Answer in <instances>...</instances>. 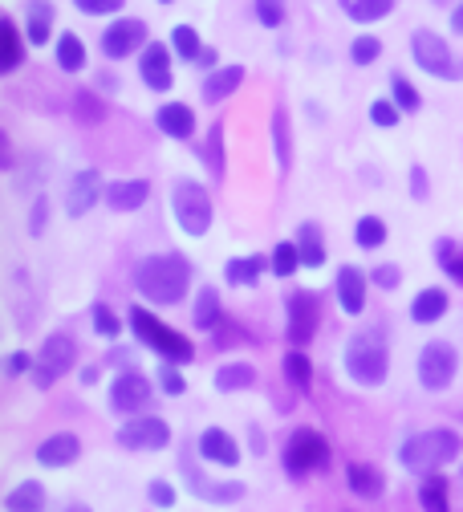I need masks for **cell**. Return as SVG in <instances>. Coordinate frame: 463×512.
<instances>
[{
    "instance_id": "1",
    "label": "cell",
    "mask_w": 463,
    "mask_h": 512,
    "mask_svg": "<svg viewBox=\"0 0 463 512\" xmlns=\"http://www.w3.org/2000/svg\"><path fill=\"white\" fill-rule=\"evenodd\" d=\"M135 285L147 301L155 305H179L187 297V285H191V269L183 256L175 252H159V256H147V261H139L135 269Z\"/></svg>"
},
{
    "instance_id": "2",
    "label": "cell",
    "mask_w": 463,
    "mask_h": 512,
    "mask_svg": "<svg viewBox=\"0 0 463 512\" xmlns=\"http://www.w3.org/2000/svg\"><path fill=\"white\" fill-rule=\"evenodd\" d=\"M459 447H463V443H459V435H455V431H447V427H439V431L411 435V439L403 443L399 460H403V468L423 472V468H439V464L455 460V456H459Z\"/></svg>"
},
{
    "instance_id": "3",
    "label": "cell",
    "mask_w": 463,
    "mask_h": 512,
    "mask_svg": "<svg viewBox=\"0 0 463 512\" xmlns=\"http://www.w3.org/2000/svg\"><path fill=\"white\" fill-rule=\"evenodd\" d=\"M346 370L354 382H362V387H378V382L386 378V342L378 330H362L350 338L346 346Z\"/></svg>"
},
{
    "instance_id": "4",
    "label": "cell",
    "mask_w": 463,
    "mask_h": 512,
    "mask_svg": "<svg viewBox=\"0 0 463 512\" xmlns=\"http://www.w3.org/2000/svg\"><path fill=\"white\" fill-rule=\"evenodd\" d=\"M411 53H415V61L423 66V74H431V78H443V82H455V78H463V61L451 53V45L439 37V33H431V29H419L415 37H411Z\"/></svg>"
},
{
    "instance_id": "5",
    "label": "cell",
    "mask_w": 463,
    "mask_h": 512,
    "mask_svg": "<svg viewBox=\"0 0 463 512\" xmlns=\"http://www.w3.org/2000/svg\"><path fill=\"white\" fill-rule=\"evenodd\" d=\"M171 208H175V220L187 236H204L212 228V196L200 187V183H175V196H171Z\"/></svg>"
},
{
    "instance_id": "6",
    "label": "cell",
    "mask_w": 463,
    "mask_h": 512,
    "mask_svg": "<svg viewBox=\"0 0 463 512\" xmlns=\"http://www.w3.org/2000/svg\"><path fill=\"white\" fill-rule=\"evenodd\" d=\"M130 326H135V334H139L155 354H163V358H171V362H187V358H191V342H187L183 334H175L171 326L155 322L147 309H130Z\"/></svg>"
},
{
    "instance_id": "7",
    "label": "cell",
    "mask_w": 463,
    "mask_h": 512,
    "mask_svg": "<svg viewBox=\"0 0 463 512\" xmlns=\"http://www.w3.org/2000/svg\"><path fill=\"white\" fill-rule=\"evenodd\" d=\"M74 358H78L74 338H65V334L45 338V346H41V354H37V362H33V382H37L41 391H49L53 378H61L65 370L74 366Z\"/></svg>"
},
{
    "instance_id": "8",
    "label": "cell",
    "mask_w": 463,
    "mask_h": 512,
    "mask_svg": "<svg viewBox=\"0 0 463 512\" xmlns=\"http://www.w3.org/2000/svg\"><path fill=\"white\" fill-rule=\"evenodd\" d=\"M325 460H329V443H325L317 431L301 427V431L289 435V447H285V468H289V476H309V472H317Z\"/></svg>"
},
{
    "instance_id": "9",
    "label": "cell",
    "mask_w": 463,
    "mask_h": 512,
    "mask_svg": "<svg viewBox=\"0 0 463 512\" xmlns=\"http://www.w3.org/2000/svg\"><path fill=\"white\" fill-rule=\"evenodd\" d=\"M455 370H459V358H455V350L447 342L423 346V354H419V382L427 391H447Z\"/></svg>"
},
{
    "instance_id": "10",
    "label": "cell",
    "mask_w": 463,
    "mask_h": 512,
    "mask_svg": "<svg viewBox=\"0 0 463 512\" xmlns=\"http://www.w3.org/2000/svg\"><path fill=\"white\" fill-rule=\"evenodd\" d=\"M285 309H289V326H285L289 342H293V346H309L313 334H317V322H321L317 297H313V293H293V297L285 301Z\"/></svg>"
},
{
    "instance_id": "11",
    "label": "cell",
    "mask_w": 463,
    "mask_h": 512,
    "mask_svg": "<svg viewBox=\"0 0 463 512\" xmlns=\"http://www.w3.org/2000/svg\"><path fill=\"white\" fill-rule=\"evenodd\" d=\"M118 443L130 447V452H159V447L171 443V427L163 419H130L122 431H118Z\"/></svg>"
},
{
    "instance_id": "12",
    "label": "cell",
    "mask_w": 463,
    "mask_h": 512,
    "mask_svg": "<svg viewBox=\"0 0 463 512\" xmlns=\"http://www.w3.org/2000/svg\"><path fill=\"white\" fill-rule=\"evenodd\" d=\"M151 403V382L139 370L118 374V382L110 387V407L114 411H143Z\"/></svg>"
},
{
    "instance_id": "13",
    "label": "cell",
    "mask_w": 463,
    "mask_h": 512,
    "mask_svg": "<svg viewBox=\"0 0 463 512\" xmlns=\"http://www.w3.org/2000/svg\"><path fill=\"white\" fill-rule=\"evenodd\" d=\"M143 41H147V25H143V21H114V25L102 33V53L118 61V57H130Z\"/></svg>"
},
{
    "instance_id": "14",
    "label": "cell",
    "mask_w": 463,
    "mask_h": 512,
    "mask_svg": "<svg viewBox=\"0 0 463 512\" xmlns=\"http://www.w3.org/2000/svg\"><path fill=\"white\" fill-rule=\"evenodd\" d=\"M98 191H102V175L98 171H78L65 187V212L70 216H86L98 204Z\"/></svg>"
},
{
    "instance_id": "15",
    "label": "cell",
    "mask_w": 463,
    "mask_h": 512,
    "mask_svg": "<svg viewBox=\"0 0 463 512\" xmlns=\"http://www.w3.org/2000/svg\"><path fill=\"white\" fill-rule=\"evenodd\" d=\"M78 452H82L78 435L61 431V435H49V439L37 447V464H41V468H65V464L78 460Z\"/></svg>"
},
{
    "instance_id": "16",
    "label": "cell",
    "mask_w": 463,
    "mask_h": 512,
    "mask_svg": "<svg viewBox=\"0 0 463 512\" xmlns=\"http://www.w3.org/2000/svg\"><path fill=\"white\" fill-rule=\"evenodd\" d=\"M200 456L212 460V464H220V468H236V464H240V447H236V439H232L228 431L208 427V431L200 435Z\"/></svg>"
},
{
    "instance_id": "17",
    "label": "cell",
    "mask_w": 463,
    "mask_h": 512,
    "mask_svg": "<svg viewBox=\"0 0 463 512\" xmlns=\"http://www.w3.org/2000/svg\"><path fill=\"white\" fill-rule=\"evenodd\" d=\"M139 78L151 90H171V53L163 45H147L143 61H139Z\"/></svg>"
},
{
    "instance_id": "18",
    "label": "cell",
    "mask_w": 463,
    "mask_h": 512,
    "mask_svg": "<svg viewBox=\"0 0 463 512\" xmlns=\"http://www.w3.org/2000/svg\"><path fill=\"white\" fill-rule=\"evenodd\" d=\"M147 196H151L147 179H122V183H110V191H106V200H110L114 212H135V208L147 204Z\"/></svg>"
},
{
    "instance_id": "19",
    "label": "cell",
    "mask_w": 463,
    "mask_h": 512,
    "mask_svg": "<svg viewBox=\"0 0 463 512\" xmlns=\"http://www.w3.org/2000/svg\"><path fill=\"white\" fill-rule=\"evenodd\" d=\"M155 122H159V131L171 135V139H191V135H195V114H191V106H183V102H167V106L155 114Z\"/></svg>"
},
{
    "instance_id": "20",
    "label": "cell",
    "mask_w": 463,
    "mask_h": 512,
    "mask_svg": "<svg viewBox=\"0 0 463 512\" xmlns=\"http://www.w3.org/2000/svg\"><path fill=\"white\" fill-rule=\"evenodd\" d=\"M338 301H342L346 313H362L366 309V277L354 265H346L338 273Z\"/></svg>"
},
{
    "instance_id": "21",
    "label": "cell",
    "mask_w": 463,
    "mask_h": 512,
    "mask_svg": "<svg viewBox=\"0 0 463 512\" xmlns=\"http://www.w3.org/2000/svg\"><path fill=\"white\" fill-rule=\"evenodd\" d=\"M187 480H191L195 492H200L204 500H212V504H236L244 496V484H208L195 468H187Z\"/></svg>"
},
{
    "instance_id": "22",
    "label": "cell",
    "mask_w": 463,
    "mask_h": 512,
    "mask_svg": "<svg viewBox=\"0 0 463 512\" xmlns=\"http://www.w3.org/2000/svg\"><path fill=\"white\" fill-rule=\"evenodd\" d=\"M240 82H244V70H240V66H228V70L208 74V78H204V102H212V106L224 102Z\"/></svg>"
},
{
    "instance_id": "23",
    "label": "cell",
    "mask_w": 463,
    "mask_h": 512,
    "mask_svg": "<svg viewBox=\"0 0 463 512\" xmlns=\"http://www.w3.org/2000/svg\"><path fill=\"white\" fill-rule=\"evenodd\" d=\"M443 313H447V293H443V289H423V293L415 297V305H411V317H415L419 326L439 322Z\"/></svg>"
},
{
    "instance_id": "24",
    "label": "cell",
    "mask_w": 463,
    "mask_h": 512,
    "mask_svg": "<svg viewBox=\"0 0 463 512\" xmlns=\"http://www.w3.org/2000/svg\"><path fill=\"white\" fill-rule=\"evenodd\" d=\"M346 480H350V488H354L362 500H378V496H382V472H378L374 464H350Z\"/></svg>"
},
{
    "instance_id": "25",
    "label": "cell",
    "mask_w": 463,
    "mask_h": 512,
    "mask_svg": "<svg viewBox=\"0 0 463 512\" xmlns=\"http://www.w3.org/2000/svg\"><path fill=\"white\" fill-rule=\"evenodd\" d=\"M297 248H301V265H309V269L325 265V244H321L317 224H301V232H297Z\"/></svg>"
},
{
    "instance_id": "26",
    "label": "cell",
    "mask_w": 463,
    "mask_h": 512,
    "mask_svg": "<svg viewBox=\"0 0 463 512\" xmlns=\"http://www.w3.org/2000/svg\"><path fill=\"white\" fill-rule=\"evenodd\" d=\"M57 66L65 74H78L86 66V49H82V41L74 33H61V41H57Z\"/></svg>"
},
{
    "instance_id": "27",
    "label": "cell",
    "mask_w": 463,
    "mask_h": 512,
    "mask_svg": "<svg viewBox=\"0 0 463 512\" xmlns=\"http://www.w3.org/2000/svg\"><path fill=\"white\" fill-rule=\"evenodd\" d=\"M220 322V293L212 285L200 289V301H195V330H212Z\"/></svg>"
},
{
    "instance_id": "28",
    "label": "cell",
    "mask_w": 463,
    "mask_h": 512,
    "mask_svg": "<svg viewBox=\"0 0 463 512\" xmlns=\"http://www.w3.org/2000/svg\"><path fill=\"white\" fill-rule=\"evenodd\" d=\"M252 382H256V370L248 362H232L216 374V391H244V387H252Z\"/></svg>"
},
{
    "instance_id": "29",
    "label": "cell",
    "mask_w": 463,
    "mask_h": 512,
    "mask_svg": "<svg viewBox=\"0 0 463 512\" xmlns=\"http://www.w3.org/2000/svg\"><path fill=\"white\" fill-rule=\"evenodd\" d=\"M228 281L232 285H256L264 273V256H240V261H228Z\"/></svg>"
},
{
    "instance_id": "30",
    "label": "cell",
    "mask_w": 463,
    "mask_h": 512,
    "mask_svg": "<svg viewBox=\"0 0 463 512\" xmlns=\"http://www.w3.org/2000/svg\"><path fill=\"white\" fill-rule=\"evenodd\" d=\"M49 17H53L49 0H29V41L33 45H45L49 41Z\"/></svg>"
},
{
    "instance_id": "31",
    "label": "cell",
    "mask_w": 463,
    "mask_h": 512,
    "mask_svg": "<svg viewBox=\"0 0 463 512\" xmlns=\"http://www.w3.org/2000/svg\"><path fill=\"white\" fill-rule=\"evenodd\" d=\"M45 504V488L41 484H21V488H13L9 496H5V508L9 512H29V508H41Z\"/></svg>"
},
{
    "instance_id": "32",
    "label": "cell",
    "mask_w": 463,
    "mask_h": 512,
    "mask_svg": "<svg viewBox=\"0 0 463 512\" xmlns=\"http://www.w3.org/2000/svg\"><path fill=\"white\" fill-rule=\"evenodd\" d=\"M0 45H5V53H0V70L13 74L21 66V37H17V25L13 21L0 25Z\"/></svg>"
},
{
    "instance_id": "33",
    "label": "cell",
    "mask_w": 463,
    "mask_h": 512,
    "mask_svg": "<svg viewBox=\"0 0 463 512\" xmlns=\"http://www.w3.org/2000/svg\"><path fill=\"white\" fill-rule=\"evenodd\" d=\"M297 265H301V248H297V240H281L277 252H273V273H277V277H293Z\"/></svg>"
},
{
    "instance_id": "34",
    "label": "cell",
    "mask_w": 463,
    "mask_h": 512,
    "mask_svg": "<svg viewBox=\"0 0 463 512\" xmlns=\"http://www.w3.org/2000/svg\"><path fill=\"white\" fill-rule=\"evenodd\" d=\"M171 45H175V53L183 57V61H195L204 53V41H200V33H195L191 25H179L175 33H171Z\"/></svg>"
},
{
    "instance_id": "35",
    "label": "cell",
    "mask_w": 463,
    "mask_h": 512,
    "mask_svg": "<svg viewBox=\"0 0 463 512\" xmlns=\"http://www.w3.org/2000/svg\"><path fill=\"white\" fill-rule=\"evenodd\" d=\"M435 256H439V269H443L455 285H463V248H459V244H451V240H443Z\"/></svg>"
},
{
    "instance_id": "36",
    "label": "cell",
    "mask_w": 463,
    "mask_h": 512,
    "mask_svg": "<svg viewBox=\"0 0 463 512\" xmlns=\"http://www.w3.org/2000/svg\"><path fill=\"white\" fill-rule=\"evenodd\" d=\"M419 500H423V508H431V512H447V480H443V476H427L423 488H419Z\"/></svg>"
},
{
    "instance_id": "37",
    "label": "cell",
    "mask_w": 463,
    "mask_h": 512,
    "mask_svg": "<svg viewBox=\"0 0 463 512\" xmlns=\"http://www.w3.org/2000/svg\"><path fill=\"white\" fill-rule=\"evenodd\" d=\"M346 5L354 21H382L394 9V0H346Z\"/></svg>"
},
{
    "instance_id": "38",
    "label": "cell",
    "mask_w": 463,
    "mask_h": 512,
    "mask_svg": "<svg viewBox=\"0 0 463 512\" xmlns=\"http://www.w3.org/2000/svg\"><path fill=\"white\" fill-rule=\"evenodd\" d=\"M354 236H358L362 248H378V244L386 240V224H382L378 216H362L358 228H354Z\"/></svg>"
},
{
    "instance_id": "39",
    "label": "cell",
    "mask_w": 463,
    "mask_h": 512,
    "mask_svg": "<svg viewBox=\"0 0 463 512\" xmlns=\"http://www.w3.org/2000/svg\"><path fill=\"white\" fill-rule=\"evenodd\" d=\"M285 374H289V382H297L301 391H305L309 382H313V366H309V358H305L301 350H293V354L285 358Z\"/></svg>"
},
{
    "instance_id": "40",
    "label": "cell",
    "mask_w": 463,
    "mask_h": 512,
    "mask_svg": "<svg viewBox=\"0 0 463 512\" xmlns=\"http://www.w3.org/2000/svg\"><path fill=\"white\" fill-rule=\"evenodd\" d=\"M390 94H394V102H399V110H419V94L403 74H390Z\"/></svg>"
},
{
    "instance_id": "41",
    "label": "cell",
    "mask_w": 463,
    "mask_h": 512,
    "mask_svg": "<svg viewBox=\"0 0 463 512\" xmlns=\"http://www.w3.org/2000/svg\"><path fill=\"white\" fill-rule=\"evenodd\" d=\"M256 17H260V25L277 29L285 21V0H256Z\"/></svg>"
},
{
    "instance_id": "42",
    "label": "cell",
    "mask_w": 463,
    "mask_h": 512,
    "mask_svg": "<svg viewBox=\"0 0 463 512\" xmlns=\"http://www.w3.org/2000/svg\"><path fill=\"white\" fill-rule=\"evenodd\" d=\"M378 53H382V41H378V37H358V41H354V49H350V57L358 61V66H370V61H374Z\"/></svg>"
},
{
    "instance_id": "43",
    "label": "cell",
    "mask_w": 463,
    "mask_h": 512,
    "mask_svg": "<svg viewBox=\"0 0 463 512\" xmlns=\"http://www.w3.org/2000/svg\"><path fill=\"white\" fill-rule=\"evenodd\" d=\"M94 326H98V334H102V338H118V334H122L118 317H114L106 305H94Z\"/></svg>"
},
{
    "instance_id": "44",
    "label": "cell",
    "mask_w": 463,
    "mask_h": 512,
    "mask_svg": "<svg viewBox=\"0 0 463 512\" xmlns=\"http://www.w3.org/2000/svg\"><path fill=\"white\" fill-rule=\"evenodd\" d=\"M86 17H106V13H122V0H74Z\"/></svg>"
},
{
    "instance_id": "45",
    "label": "cell",
    "mask_w": 463,
    "mask_h": 512,
    "mask_svg": "<svg viewBox=\"0 0 463 512\" xmlns=\"http://www.w3.org/2000/svg\"><path fill=\"white\" fill-rule=\"evenodd\" d=\"M370 118H374V126H394V122H399V102H374L370 106Z\"/></svg>"
},
{
    "instance_id": "46",
    "label": "cell",
    "mask_w": 463,
    "mask_h": 512,
    "mask_svg": "<svg viewBox=\"0 0 463 512\" xmlns=\"http://www.w3.org/2000/svg\"><path fill=\"white\" fill-rule=\"evenodd\" d=\"M399 281H403V273L394 265H378L374 269V285H382V289H399Z\"/></svg>"
},
{
    "instance_id": "47",
    "label": "cell",
    "mask_w": 463,
    "mask_h": 512,
    "mask_svg": "<svg viewBox=\"0 0 463 512\" xmlns=\"http://www.w3.org/2000/svg\"><path fill=\"white\" fill-rule=\"evenodd\" d=\"M151 504H155V508H171V504H175V488L163 484V480H155V484H151Z\"/></svg>"
},
{
    "instance_id": "48",
    "label": "cell",
    "mask_w": 463,
    "mask_h": 512,
    "mask_svg": "<svg viewBox=\"0 0 463 512\" xmlns=\"http://www.w3.org/2000/svg\"><path fill=\"white\" fill-rule=\"evenodd\" d=\"M159 387H163L167 395H183V378H179V370L163 366V370H159Z\"/></svg>"
},
{
    "instance_id": "49",
    "label": "cell",
    "mask_w": 463,
    "mask_h": 512,
    "mask_svg": "<svg viewBox=\"0 0 463 512\" xmlns=\"http://www.w3.org/2000/svg\"><path fill=\"white\" fill-rule=\"evenodd\" d=\"M273 131H277V155H281V167H289V143H285V114L273 118Z\"/></svg>"
},
{
    "instance_id": "50",
    "label": "cell",
    "mask_w": 463,
    "mask_h": 512,
    "mask_svg": "<svg viewBox=\"0 0 463 512\" xmlns=\"http://www.w3.org/2000/svg\"><path fill=\"white\" fill-rule=\"evenodd\" d=\"M411 196H415V200L427 196V171H423V167H411Z\"/></svg>"
},
{
    "instance_id": "51",
    "label": "cell",
    "mask_w": 463,
    "mask_h": 512,
    "mask_svg": "<svg viewBox=\"0 0 463 512\" xmlns=\"http://www.w3.org/2000/svg\"><path fill=\"white\" fill-rule=\"evenodd\" d=\"M45 208H49V204H45V200H37V208H33V216H29V228H33V232H41V228H45Z\"/></svg>"
},
{
    "instance_id": "52",
    "label": "cell",
    "mask_w": 463,
    "mask_h": 512,
    "mask_svg": "<svg viewBox=\"0 0 463 512\" xmlns=\"http://www.w3.org/2000/svg\"><path fill=\"white\" fill-rule=\"evenodd\" d=\"M5 366H9V374H25V370H29V358H25V354H9Z\"/></svg>"
},
{
    "instance_id": "53",
    "label": "cell",
    "mask_w": 463,
    "mask_h": 512,
    "mask_svg": "<svg viewBox=\"0 0 463 512\" xmlns=\"http://www.w3.org/2000/svg\"><path fill=\"white\" fill-rule=\"evenodd\" d=\"M451 25H455V33H463V5H455V13H451Z\"/></svg>"
},
{
    "instance_id": "54",
    "label": "cell",
    "mask_w": 463,
    "mask_h": 512,
    "mask_svg": "<svg viewBox=\"0 0 463 512\" xmlns=\"http://www.w3.org/2000/svg\"><path fill=\"white\" fill-rule=\"evenodd\" d=\"M252 452L264 456V435H260V431H252Z\"/></svg>"
},
{
    "instance_id": "55",
    "label": "cell",
    "mask_w": 463,
    "mask_h": 512,
    "mask_svg": "<svg viewBox=\"0 0 463 512\" xmlns=\"http://www.w3.org/2000/svg\"><path fill=\"white\" fill-rule=\"evenodd\" d=\"M82 382L90 387V382H98V366H90V370H82Z\"/></svg>"
},
{
    "instance_id": "56",
    "label": "cell",
    "mask_w": 463,
    "mask_h": 512,
    "mask_svg": "<svg viewBox=\"0 0 463 512\" xmlns=\"http://www.w3.org/2000/svg\"><path fill=\"white\" fill-rule=\"evenodd\" d=\"M439 5H447V0H439Z\"/></svg>"
}]
</instances>
